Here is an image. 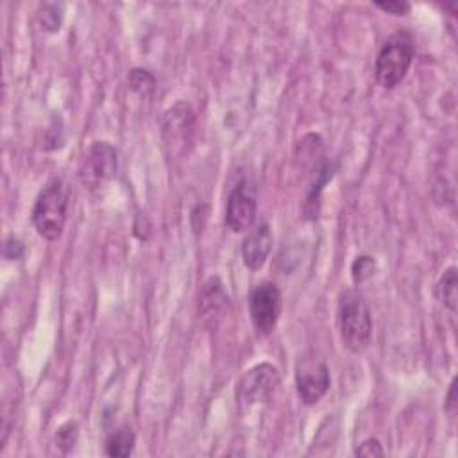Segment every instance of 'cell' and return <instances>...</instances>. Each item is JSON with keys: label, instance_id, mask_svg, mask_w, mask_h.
I'll list each match as a JSON object with an SVG mask.
<instances>
[{"label": "cell", "instance_id": "cell-14", "mask_svg": "<svg viewBox=\"0 0 458 458\" xmlns=\"http://www.w3.org/2000/svg\"><path fill=\"white\" fill-rule=\"evenodd\" d=\"M129 88L132 91H136L138 95H150L154 89H156V79L154 75L148 72V70H141V68H134L131 73H129Z\"/></svg>", "mask_w": 458, "mask_h": 458}, {"label": "cell", "instance_id": "cell-13", "mask_svg": "<svg viewBox=\"0 0 458 458\" xmlns=\"http://www.w3.org/2000/svg\"><path fill=\"white\" fill-rule=\"evenodd\" d=\"M134 442L136 437L132 433L131 428L123 426L120 429H116L114 433H111L106 440V454L107 456H114V458H123L129 456L134 449Z\"/></svg>", "mask_w": 458, "mask_h": 458}, {"label": "cell", "instance_id": "cell-15", "mask_svg": "<svg viewBox=\"0 0 458 458\" xmlns=\"http://www.w3.org/2000/svg\"><path fill=\"white\" fill-rule=\"evenodd\" d=\"M374 268H376V261L370 258V256H358L351 267V272H352V281L356 284L367 281L372 274H374Z\"/></svg>", "mask_w": 458, "mask_h": 458}, {"label": "cell", "instance_id": "cell-7", "mask_svg": "<svg viewBox=\"0 0 458 458\" xmlns=\"http://www.w3.org/2000/svg\"><path fill=\"white\" fill-rule=\"evenodd\" d=\"M331 383L327 365L317 356H302L295 365V386L304 404H315Z\"/></svg>", "mask_w": 458, "mask_h": 458}, {"label": "cell", "instance_id": "cell-18", "mask_svg": "<svg viewBox=\"0 0 458 458\" xmlns=\"http://www.w3.org/2000/svg\"><path fill=\"white\" fill-rule=\"evenodd\" d=\"M358 456H383L385 449L381 447L377 438H367L365 442L360 444V447L356 449Z\"/></svg>", "mask_w": 458, "mask_h": 458}, {"label": "cell", "instance_id": "cell-10", "mask_svg": "<svg viewBox=\"0 0 458 458\" xmlns=\"http://www.w3.org/2000/svg\"><path fill=\"white\" fill-rule=\"evenodd\" d=\"M229 308V297L218 276H211L199 295V317L208 329H216Z\"/></svg>", "mask_w": 458, "mask_h": 458}, {"label": "cell", "instance_id": "cell-8", "mask_svg": "<svg viewBox=\"0 0 458 458\" xmlns=\"http://www.w3.org/2000/svg\"><path fill=\"white\" fill-rule=\"evenodd\" d=\"M279 386V372L270 363H259L249 369L238 383V401L243 406H252L268 401Z\"/></svg>", "mask_w": 458, "mask_h": 458}, {"label": "cell", "instance_id": "cell-17", "mask_svg": "<svg viewBox=\"0 0 458 458\" xmlns=\"http://www.w3.org/2000/svg\"><path fill=\"white\" fill-rule=\"evenodd\" d=\"M39 23L45 30H57L61 25V5L55 4H45L39 11Z\"/></svg>", "mask_w": 458, "mask_h": 458}, {"label": "cell", "instance_id": "cell-4", "mask_svg": "<svg viewBox=\"0 0 458 458\" xmlns=\"http://www.w3.org/2000/svg\"><path fill=\"white\" fill-rule=\"evenodd\" d=\"M195 114L186 102H177L163 113L161 118V140L166 156L175 159L182 156L193 138Z\"/></svg>", "mask_w": 458, "mask_h": 458}, {"label": "cell", "instance_id": "cell-11", "mask_svg": "<svg viewBox=\"0 0 458 458\" xmlns=\"http://www.w3.org/2000/svg\"><path fill=\"white\" fill-rule=\"evenodd\" d=\"M272 249V231L267 224L254 225L242 242V259L247 268L258 270L265 265Z\"/></svg>", "mask_w": 458, "mask_h": 458}, {"label": "cell", "instance_id": "cell-5", "mask_svg": "<svg viewBox=\"0 0 458 458\" xmlns=\"http://www.w3.org/2000/svg\"><path fill=\"white\" fill-rule=\"evenodd\" d=\"M249 313H250L254 331L259 336L270 335L281 313L279 288L270 281H263L256 284L249 295Z\"/></svg>", "mask_w": 458, "mask_h": 458}, {"label": "cell", "instance_id": "cell-16", "mask_svg": "<svg viewBox=\"0 0 458 458\" xmlns=\"http://www.w3.org/2000/svg\"><path fill=\"white\" fill-rule=\"evenodd\" d=\"M77 442V424L66 422L55 433V444L63 453H70Z\"/></svg>", "mask_w": 458, "mask_h": 458}, {"label": "cell", "instance_id": "cell-20", "mask_svg": "<svg viewBox=\"0 0 458 458\" xmlns=\"http://www.w3.org/2000/svg\"><path fill=\"white\" fill-rule=\"evenodd\" d=\"M454 392H456V379H453L451 383V388H449V394H447V403H445V408L449 411L451 417H454V411H456V401H454Z\"/></svg>", "mask_w": 458, "mask_h": 458}, {"label": "cell", "instance_id": "cell-2", "mask_svg": "<svg viewBox=\"0 0 458 458\" xmlns=\"http://www.w3.org/2000/svg\"><path fill=\"white\" fill-rule=\"evenodd\" d=\"M338 329L344 345L351 352L369 347L372 336V315L365 297L354 290L342 293L338 301Z\"/></svg>", "mask_w": 458, "mask_h": 458}, {"label": "cell", "instance_id": "cell-6", "mask_svg": "<svg viewBox=\"0 0 458 458\" xmlns=\"http://www.w3.org/2000/svg\"><path fill=\"white\" fill-rule=\"evenodd\" d=\"M116 168V148L109 141H93L81 165V181L89 190H97L114 177Z\"/></svg>", "mask_w": 458, "mask_h": 458}, {"label": "cell", "instance_id": "cell-19", "mask_svg": "<svg viewBox=\"0 0 458 458\" xmlns=\"http://www.w3.org/2000/svg\"><path fill=\"white\" fill-rule=\"evenodd\" d=\"M376 7H379L381 11H386L390 14H395V16H403L410 11V4L408 2H399V0H390V2H374Z\"/></svg>", "mask_w": 458, "mask_h": 458}, {"label": "cell", "instance_id": "cell-3", "mask_svg": "<svg viewBox=\"0 0 458 458\" xmlns=\"http://www.w3.org/2000/svg\"><path fill=\"white\" fill-rule=\"evenodd\" d=\"M415 55L413 36L406 30H397L386 38L376 57V81L381 88H395L408 73Z\"/></svg>", "mask_w": 458, "mask_h": 458}, {"label": "cell", "instance_id": "cell-12", "mask_svg": "<svg viewBox=\"0 0 458 458\" xmlns=\"http://www.w3.org/2000/svg\"><path fill=\"white\" fill-rule=\"evenodd\" d=\"M435 295L440 304H444L447 310L456 311L458 302V274L456 267H449L444 270L440 279L435 284Z\"/></svg>", "mask_w": 458, "mask_h": 458}, {"label": "cell", "instance_id": "cell-1", "mask_svg": "<svg viewBox=\"0 0 458 458\" xmlns=\"http://www.w3.org/2000/svg\"><path fill=\"white\" fill-rule=\"evenodd\" d=\"M68 202L70 190L61 177H54L45 184L32 209V224L39 236L54 242L63 234L68 215Z\"/></svg>", "mask_w": 458, "mask_h": 458}, {"label": "cell", "instance_id": "cell-9", "mask_svg": "<svg viewBox=\"0 0 458 458\" xmlns=\"http://www.w3.org/2000/svg\"><path fill=\"white\" fill-rule=\"evenodd\" d=\"M256 190L249 181H240L229 193L225 225L234 233L249 231L256 218Z\"/></svg>", "mask_w": 458, "mask_h": 458}]
</instances>
